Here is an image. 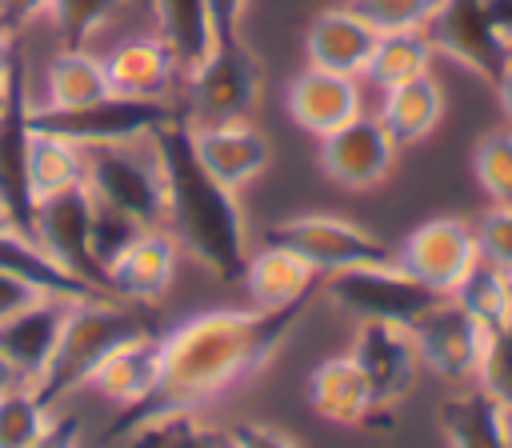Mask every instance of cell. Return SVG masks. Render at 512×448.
<instances>
[{"instance_id":"16","label":"cell","mask_w":512,"mask_h":448,"mask_svg":"<svg viewBox=\"0 0 512 448\" xmlns=\"http://www.w3.org/2000/svg\"><path fill=\"white\" fill-rule=\"evenodd\" d=\"M28 112H32V96L24 80V60H16L8 76V108L0 116V212L24 236H32V216H36V196L28 188V132H32Z\"/></svg>"},{"instance_id":"40","label":"cell","mask_w":512,"mask_h":448,"mask_svg":"<svg viewBox=\"0 0 512 448\" xmlns=\"http://www.w3.org/2000/svg\"><path fill=\"white\" fill-rule=\"evenodd\" d=\"M224 448H300L288 432L272 428V424H260V420H244L236 428L224 432Z\"/></svg>"},{"instance_id":"5","label":"cell","mask_w":512,"mask_h":448,"mask_svg":"<svg viewBox=\"0 0 512 448\" xmlns=\"http://www.w3.org/2000/svg\"><path fill=\"white\" fill-rule=\"evenodd\" d=\"M184 116V108H176L168 96L164 100H144V96H120L108 92L84 108H36L28 112L32 128L56 132L80 148H104V144H132V140H148L156 128H164L168 120Z\"/></svg>"},{"instance_id":"17","label":"cell","mask_w":512,"mask_h":448,"mask_svg":"<svg viewBox=\"0 0 512 448\" xmlns=\"http://www.w3.org/2000/svg\"><path fill=\"white\" fill-rule=\"evenodd\" d=\"M192 148H196L200 164L220 184H228L236 192L248 188L256 176H264V168L272 164V144H268V136L248 116L192 124Z\"/></svg>"},{"instance_id":"39","label":"cell","mask_w":512,"mask_h":448,"mask_svg":"<svg viewBox=\"0 0 512 448\" xmlns=\"http://www.w3.org/2000/svg\"><path fill=\"white\" fill-rule=\"evenodd\" d=\"M136 232H140V224H132L128 216H120V212L96 204V212H92V252H96V260H100V268H108V260H112ZM104 288H108V284H104Z\"/></svg>"},{"instance_id":"34","label":"cell","mask_w":512,"mask_h":448,"mask_svg":"<svg viewBox=\"0 0 512 448\" xmlns=\"http://www.w3.org/2000/svg\"><path fill=\"white\" fill-rule=\"evenodd\" d=\"M124 0H48V20L60 36V48H88V40L112 24Z\"/></svg>"},{"instance_id":"29","label":"cell","mask_w":512,"mask_h":448,"mask_svg":"<svg viewBox=\"0 0 512 448\" xmlns=\"http://www.w3.org/2000/svg\"><path fill=\"white\" fill-rule=\"evenodd\" d=\"M84 168H88V156L80 144L44 128L28 132V188L36 200L84 184Z\"/></svg>"},{"instance_id":"11","label":"cell","mask_w":512,"mask_h":448,"mask_svg":"<svg viewBox=\"0 0 512 448\" xmlns=\"http://www.w3.org/2000/svg\"><path fill=\"white\" fill-rule=\"evenodd\" d=\"M392 252L404 272H412L420 284H428L444 296H452L456 284L480 260L472 220H460V216H432V220L416 224Z\"/></svg>"},{"instance_id":"25","label":"cell","mask_w":512,"mask_h":448,"mask_svg":"<svg viewBox=\"0 0 512 448\" xmlns=\"http://www.w3.org/2000/svg\"><path fill=\"white\" fill-rule=\"evenodd\" d=\"M160 384V336L144 332L128 344H120L104 364L88 376V392L116 404V408H136L144 404Z\"/></svg>"},{"instance_id":"43","label":"cell","mask_w":512,"mask_h":448,"mask_svg":"<svg viewBox=\"0 0 512 448\" xmlns=\"http://www.w3.org/2000/svg\"><path fill=\"white\" fill-rule=\"evenodd\" d=\"M208 4V24H212V36H240V24H244V12H248V0H204Z\"/></svg>"},{"instance_id":"2","label":"cell","mask_w":512,"mask_h":448,"mask_svg":"<svg viewBox=\"0 0 512 448\" xmlns=\"http://www.w3.org/2000/svg\"><path fill=\"white\" fill-rule=\"evenodd\" d=\"M152 148L164 172L168 188V216L164 228L176 236L180 252H188L196 264H204L216 280L240 284L248 264V232H244V208L240 192L220 184L192 148V124L188 116L168 120L152 132Z\"/></svg>"},{"instance_id":"18","label":"cell","mask_w":512,"mask_h":448,"mask_svg":"<svg viewBox=\"0 0 512 448\" xmlns=\"http://www.w3.org/2000/svg\"><path fill=\"white\" fill-rule=\"evenodd\" d=\"M284 108L296 128H304L320 140L364 112V88H360V76H340V72H324V68L308 64L304 72H296L288 80Z\"/></svg>"},{"instance_id":"45","label":"cell","mask_w":512,"mask_h":448,"mask_svg":"<svg viewBox=\"0 0 512 448\" xmlns=\"http://www.w3.org/2000/svg\"><path fill=\"white\" fill-rule=\"evenodd\" d=\"M16 60H20V48H16V32H8V28L0 24V84L12 76Z\"/></svg>"},{"instance_id":"28","label":"cell","mask_w":512,"mask_h":448,"mask_svg":"<svg viewBox=\"0 0 512 448\" xmlns=\"http://www.w3.org/2000/svg\"><path fill=\"white\" fill-rule=\"evenodd\" d=\"M432 40L424 36V28H396V32H376V44H372V56L364 64V76L384 92L392 84H404V80H416V76H428L432 72Z\"/></svg>"},{"instance_id":"32","label":"cell","mask_w":512,"mask_h":448,"mask_svg":"<svg viewBox=\"0 0 512 448\" xmlns=\"http://www.w3.org/2000/svg\"><path fill=\"white\" fill-rule=\"evenodd\" d=\"M456 304H464L480 324L500 328L512 316V276L488 260H476V268L456 284Z\"/></svg>"},{"instance_id":"49","label":"cell","mask_w":512,"mask_h":448,"mask_svg":"<svg viewBox=\"0 0 512 448\" xmlns=\"http://www.w3.org/2000/svg\"><path fill=\"white\" fill-rule=\"evenodd\" d=\"M4 108H8V80L0 84V116H4Z\"/></svg>"},{"instance_id":"7","label":"cell","mask_w":512,"mask_h":448,"mask_svg":"<svg viewBox=\"0 0 512 448\" xmlns=\"http://www.w3.org/2000/svg\"><path fill=\"white\" fill-rule=\"evenodd\" d=\"M188 84V108L184 116L192 124L208 120H236L256 108L260 96V64L244 36H220L212 40L208 56L184 76Z\"/></svg>"},{"instance_id":"3","label":"cell","mask_w":512,"mask_h":448,"mask_svg":"<svg viewBox=\"0 0 512 448\" xmlns=\"http://www.w3.org/2000/svg\"><path fill=\"white\" fill-rule=\"evenodd\" d=\"M148 328L140 324L136 312H128L124 304H116L112 296H84L68 304L56 352L48 360V368L40 372V380L32 384L36 396L60 412L76 392H84L88 376L104 364V356H112L120 344L144 336Z\"/></svg>"},{"instance_id":"8","label":"cell","mask_w":512,"mask_h":448,"mask_svg":"<svg viewBox=\"0 0 512 448\" xmlns=\"http://www.w3.org/2000/svg\"><path fill=\"white\" fill-rule=\"evenodd\" d=\"M268 240L300 252L320 276H332V272H344V268H360V264L396 260V252L376 232L360 228L356 220L332 216V212L288 216V220L268 228Z\"/></svg>"},{"instance_id":"30","label":"cell","mask_w":512,"mask_h":448,"mask_svg":"<svg viewBox=\"0 0 512 448\" xmlns=\"http://www.w3.org/2000/svg\"><path fill=\"white\" fill-rule=\"evenodd\" d=\"M152 12H156V36L176 52L188 76L216 40L208 24V4L204 0H152Z\"/></svg>"},{"instance_id":"1","label":"cell","mask_w":512,"mask_h":448,"mask_svg":"<svg viewBox=\"0 0 512 448\" xmlns=\"http://www.w3.org/2000/svg\"><path fill=\"white\" fill-rule=\"evenodd\" d=\"M312 300L288 308H208L160 336V384L156 392L124 408L120 424L108 428L104 440H120L132 424L164 412H200L208 400L224 396L228 388L252 380L284 340L304 324Z\"/></svg>"},{"instance_id":"38","label":"cell","mask_w":512,"mask_h":448,"mask_svg":"<svg viewBox=\"0 0 512 448\" xmlns=\"http://www.w3.org/2000/svg\"><path fill=\"white\" fill-rule=\"evenodd\" d=\"M352 8L376 32H396V28H424L436 0H352Z\"/></svg>"},{"instance_id":"33","label":"cell","mask_w":512,"mask_h":448,"mask_svg":"<svg viewBox=\"0 0 512 448\" xmlns=\"http://www.w3.org/2000/svg\"><path fill=\"white\" fill-rule=\"evenodd\" d=\"M52 408L36 396L32 384H16L0 396V448H32L52 424Z\"/></svg>"},{"instance_id":"20","label":"cell","mask_w":512,"mask_h":448,"mask_svg":"<svg viewBox=\"0 0 512 448\" xmlns=\"http://www.w3.org/2000/svg\"><path fill=\"white\" fill-rule=\"evenodd\" d=\"M240 284L256 308H288L300 300H316L324 276L300 252H292L276 240H264V248L248 252Z\"/></svg>"},{"instance_id":"22","label":"cell","mask_w":512,"mask_h":448,"mask_svg":"<svg viewBox=\"0 0 512 448\" xmlns=\"http://www.w3.org/2000/svg\"><path fill=\"white\" fill-rule=\"evenodd\" d=\"M68 304L72 300H60V296H36L28 308H20L16 316H8L0 324V352L20 372L24 384H36L40 372L48 368L60 328H64V316H68Z\"/></svg>"},{"instance_id":"10","label":"cell","mask_w":512,"mask_h":448,"mask_svg":"<svg viewBox=\"0 0 512 448\" xmlns=\"http://www.w3.org/2000/svg\"><path fill=\"white\" fill-rule=\"evenodd\" d=\"M92 212H96V200L84 184L76 188H64L56 196H44L36 200V216H32V240L72 276L88 280L92 288L108 292L104 288V268L92 252Z\"/></svg>"},{"instance_id":"21","label":"cell","mask_w":512,"mask_h":448,"mask_svg":"<svg viewBox=\"0 0 512 448\" xmlns=\"http://www.w3.org/2000/svg\"><path fill=\"white\" fill-rule=\"evenodd\" d=\"M372 44H376V28L352 4L316 12L308 32H304L308 64L324 68V72H340V76H364Z\"/></svg>"},{"instance_id":"47","label":"cell","mask_w":512,"mask_h":448,"mask_svg":"<svg viewBox=\"0 0 512 448\" xmlns=\"http://www.w3.org/2000/svg\"><path fill=\"white\" fill-rule=\"evenodd\" d=\"M496 100H500V112H504V120H508V128H512V56L504 60V68H500V76H496Z\"/></svg>"},{"instance_id":"50","label":"cell","mask_w":512,"mask_h":448,"mask_svg":"<svg viewBox=\"0 0 512 448\" xmlns=\"http://www.w3.org/2000/svg\"><path fill=\"white\" fill-rule=\"evenodd\" d=\"M0 12H4V0H0Z\"/></svg>"},{"instance_id":"31","label":"cell","mask_w":512,"mask_h":448,"mask_svg":"<svg viewBox=\"0 0 512 448\" xmlns=\"http://www.w3.org/2000/svg\"><path fill=\"white\" fill-rule=\"evenodd\" d=\"M128 448H224V436L200 420V412H164L132 424L120 436Z\"/></svg>"},{"instance_id":"27","label":"cell","mask_w":512,"mask_h":448,"mask_svg":"<svg viewBox=\"0 0 512 448\" xmlns=\"http://www.w3.org/2000/svg\"><path fill=\"white\" fill-rule=\"evenodd\" d=\"M108 72H104V56L88 52V48H60L48 64H44V100L36 108H84L100 96H108Z\"/></svg>"},{"instance_id":"13","label":"cell","mask_w":512,"mask_h":448,"mask_svg":"<svg viewBox=\"0 0 512 448\" xmlns=\"http://www.w3.org/2000/svg\"><path fill=\"white\" fill-rule=\"evenodd\" d=\"M396 140L388 136V128L376 120V112H360L348 124H340L336 132L320 136V168L328 180H336L340 188L364 192L376 188L392 164H396Z\"/></svg>"},{"instance_id":"4","label":"cell","mask_w":512,"mask_h":448,"mask_svg":"<svg viewBox=\"0 0 512 448\" xmlns=\"http://www.w3.org/2000/svg\"><path fill=\"white\" fill-rule=\"evenodd\" d=\"M88 168H84V188L92 192L96 204L128 216L140 228H164L168 216V188L164 172L148 140L132 144H104V148H84Z\"/></svg>"},{"instance_id":"42","label":"cell","mask_w":512,"mask_h":448,"mask_svg":"<svg viewBox=\"0 0 512 448\" xmlns=\"http://www.w3.org/2000/svg\"><path fill=\"white\" fill-rule=\"evenodd\" d=\"M84 444V428H80V420L72 416V412H56L52 416V424L44 428V436L32 444V448H80Z\"/></svg>"},{"instance_id":"9","label":"cell","mask_w":512,"mask_h":448,"mask_svg":"<svg viewBox=\"0 0 512 448\" xmlns=\"http://www.w3.org/2000/svg\"><path fill=\"white\" fill-rule=\"evenodd\" d=\"M420 364H428L440 380L448 384H472L480 376V360L488 348V324H480L464 304H456L452 296H444L440 304H432L412 328Z\"/></svg>"},{"instance_id":"14","label":"cell","mask_w":512,"mask_h":448,"mask_svg":"<svg viewBox=\"0 0 512 448\" xmlns=\"http://www.w3.org/2000/svg\"><path fill=\"white\" fill-rule=\"evenodd\" d=\"M348 356L360 364V372L372 384L376 408L380 416L392 412V404H400L412 384H416V368H420V352L408 328L400 324H384V320H360Z\"/></svg>"},{"instance_id":"15","label":"cell","mask_w":512,"mask_h":448,"mask_svg":"<svg viewBox=\"0 0 512 448\" xmlns=\"http://www.w3.org/2000/svg\"><path fill=\"white\" fill-rule=\"evenodd\" d=\"M176 264H180L176 236L168 228H140L104 268L108 296L116 292L128 304L156 308L176 280Z\"/></svg>"},{"instance_id":"46","label":"cell","mask_w":512,"mask_h":448,"mask_svg":"<svg viewBox=\"0 0 512 448\" xmlns=\"http://www.w3.org/2000/svg\"><path fill=\"white\" fill-rule=\"evenodd\" d=\"M488 16H492L500 40L512 48V0H488Z\"/></svg>"},{"instance_id":"24","label":"cell","mask_w":512,"mask_h":448,"mask_svg":"<svg viewBox=\"0 0 512 448\" xmlns=\"http://www.w3.org/2000/svg\"><path fill=\"white\" fill-rule=\"evenodd\" d=\"M440 432L448 448H512V408L472 380L440 404Z\"/></svg>"},{"instance_id":"36","label":"cell","mask_w":512,"mask_h":448,"mask_svg":"<svg viewBox=\"0 0 512 448\" xmlns=\"http://www.w3.org/2000/svg\"><path fill=\"white\" fill-rule=\"evenodd\" d=\"M472 232H476L480 260L512 272V204H488L472 220Z\"/></svg>"},{"instance_id":"37","label":"cell","mask_w":512,"mask_h":448,"mask_svg":"<svg viewBox=\"0 0 512 448\" xmlns=\"http://www.w3.org/2000/svg\"><path fill=\"white\" fill-rule=\"evenodd\" d=\"M476 384L488 388L496 400H504L512 408V316L500 328L488 332V348H484Z\"/></svg>"},{"instance_id":"48","label":"cell","mask_w":512,"mask_h":448,"mask_svg":"<svg viewBox=\"0 0 512 448\" xmlns=\"http://www.w3.org/2000/svg\"><path fill=\"white\" fill-rule=\"evenodd\" d=\"M16 384H24V380H20V372L8 364V356L0 352V396H4V392H12Z\"/></svg>"},{"instance_id":"51","label":"cell","mask_w":512,"mask_h":448,"mask_svg":"<svg viewBox=\"0 0 512 448\" xmlns=\"http://www.w3.org/2000/svg\"><path fill=\"white\" fill-rule=\"evenodd\" d=\"M508 276H512V272H508Z\"/></svg>"},{"instance_id":"23","label":"cell","mask_w":512,"mask_h":448,"mask_svg":"<svg viewBox=\"0 0 512 448\" xmlns=\"http://www.w3.org/2000/svg\"><path fill=\"white\" fill-rule=\"evenodd\" d=\"M104 72L112 92L120 96H144V100H164L176 80H184V68L176 52L152 32V36H128L104 56Z\"/></svg>"},{"instance_id":"35","label":"cell","mask_w":512,"mask_h":448,"mask_svg":"<svg viewBox=\"0 0 512 448\" xmlns=\"http://www.w3.org/2000/svg\"><path fill=\"white\" fill-rule=\"evenodd\" d=\"M472 172L492 204H512V128H492L476 140Z\"/></svg>"},{"instance_id":"6","label":"cell","mask_w":512,"mask_h":448,"mask_svg":"<svg viewBox=\"0 0 512 448\" xmlns=\"http://www.w3.org/2000/svg\"><path fill=\"white\" fill-rule=\"evenodd\" d=\"M320 292L340 312H348L356 324L360 320H384V324H400V328H412L432 304L444 300V292L420 284L396 260L332 272V276H324Z\"/></svg>"},{"instance_id":"44","label":"cell","mask_w":512,"mask_h":448,"mask_svg":"<svg viewBox=\"0 0 512 448\" xmlns=\"http://www.w3.org/2000/svg\"><path fill=\"white\" fill-rule=\"evenodd\" d=\"M48 16V0H4V12H0V24L8 32H20L24 24Z\"/></svg>"},{"instance_id":"41","label":"cell","mask_w":512,"mask_h":448,"mask_svg":"<svg viewBox=\"0 0 512 448\" xmlns=\"http://www.w3.org/2000/svg\"><path fill=\"white\" fill-rule=\"evenodd\" d=\"M36 296H44L36 284H28L24 276H16V272L0 268V324H4L8 316H16L20 308H28Z\"/></svg>"},{"instance_id":"26","label":"cell","mask_w":512,"mask_h":448,"mask_svg":"<svg viewBox=\"0 0 512 448\" xmlns=\"http://www.w3.org/2000/svg\"><path fill=\"white\" fill-rule=\"evenodd\" d=\"M440 116H444V88H440V80L432 72L416 76V80H404V84H392V88L380 92L376 120L388 128L396 148L420 144L440 124Z\"/></svg>"},{"instance_id":"12","label":"cell","mask_w":512,"mask_h":448,"mask_svg":"<svg viewBox=\"0 0 512 448\" xmlns=\"http://www.w3.org/2000/svg\"><path fill=\"white\" fill-rule=\"evenodd\" d=\"M424 36L432 40L436 52H444L448 60L464 64L472 76L496 84L504 60L512 56V48L500 40L492 16H488V0H436Z\"/></svg>"},{"instance_id":"19","label":"cell","mask_w":512,"mask_h":448,"mask_svg":"<svg viewBox=\"0 0 512 448\" xmlns=\"http://www.w3.org/2000/svg\"><path fill=\"white\" fill-rule=\"evenodd\" d=\"M304 392H308V408L324 424L364 428V424H372L380 416L376 396H372V384H368V376L360 372V364L348 352L320 360L308 372V388Z\"/></svg>"}]
</instances>
